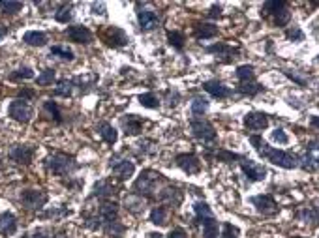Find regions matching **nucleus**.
<instances>
[{
  "mask_svg": "<svg viewBox=\"0 0 319 238\" xmlns=\"http://www.w3.org/2000/svg\"><path fill=\"white\" fill-rule=\"evenodd\" d=\"M250 143H252L253 148L259 152V156H263L267 161H271L274 165L282 167V169H295V167H299V156L274 148V146H271L267 141H263L261 135H252V137H250Z\"/></svg>",
  "mask_w": 319,
  "mask_h": 238,
  "instance_id": "f257e3e1",
  "label": "nucleus"
},
{
  "mask_svg": "<svg viewBox=\"0 0 319 238\" xmlns=\"http://www.w3.org/2000/svg\"><path fill=\"white\" fill-rule=\"evenodd\" d=\"M45 167L53 172V174H59V176H70L72 172H75V169H77L79 165H77V161H75L73 156L64 154V152H57L45 159Z\"/></svg>",
  "mask_w": 319,
  "mask_h": 238,
  "instance_id": "f03ea898",
  "label": "nucleus"
},
{
  "mask_svg": "<svg viewBox=\"0 0 319 238\" xmlns=\"http://www.w3.org/2000/svg\"><path fill=\"white\" fill-rule=\"evenodd\" d=\"M193 210H195V216H197V221L203 223V236L205 238H218V221L212 216L210 212V206L199 201L193 205Z\"/></svg>",
  "mask_w": 319,
  "mask_h": 238,
  "instance_id": "7ed1b4c3",
  "label": "nucleus"
},
{
  "mask_svg": "<svg viewBox=\"0 0 319 238\" xmlns=\"http://www.w3.org/2000/svg\"><path fill=\"white\" fill-rule=\"evenodd\" d=\"M162 174H160L158 171H152V169H146V171H143L139 174V178L135 180V184H133V192H135V195H146V197H150V195H154V192H156V188H158V184L162 182Z\"/></svg>",
  "mask_w": 319,
  "mask_h": 238,
  "instance_id": "20e7f679",
  "label": "nucleus"
},
{
  "mask_svg": "<svg viewBox=\"0 0 319 238\" xmlns=\"http://www.w3.org/2000/svg\"><path fill=\"white\" fill-rule=\"evenodd\" d=\"M10 116L14 120H17V122H23V124H27V122H30L34 116V109L30 105H28L25 99H14L12 103H10Z\"/></svg>",
  "mask_w": 319,
  "mask_h": 238,
  "instance_id": "39448f33",
  "label": "nucleus"
},
{
  "mask_svg": "<svg viewBox=\"0 0 319 238\" xmlns=\"http://www.w3.org/2000/svg\"><path fill=\"white\" fill-rule=\"evenodd\" d=\"M240 169L244 172V176L252 182H261L267 178V169L261 163L248 158H240Z\"/></svg>",
  "mask_w": 319,
  "mask_h": 238,
  "instance_id": "423d86ee",
  "label": "nucleus"
},
{
  "mask_svg": "<svg viewBox=\"0 0 319 238\" xmlns=\"http://www.w3.org/2000/svg\"><path fill=\"white\" fill-rule=\"evenodd\" d=\"M190 128H192V133L195 139L203 141V143H210V141H216V132L210 122L206 120H199L195 118L190 122Z\"/></svg>",
  "mask_w": 319,
  "mask_h": 238,
  "instance_id": "0eeeda50",
  "label": "nucleus"
},
{
  "mask_svg": "<svg viewBox=\"0 0 319 238\" xmlns=\"http://www.w3.org/2000/svg\"><path fill=\"white\" fill-rule=\"evenodd\" d=\"M21 203L27 206L28 210H40L47 203V193L41 190H27L21 195Z\"/></svg>",
  "mask_w": 319,
  "mask_h": 238,
  "instance_id": "6e6552de",
  "label": "nucleus"
},
{
  "mask_svg": "<svg viewBox=\"0 0 319 238\" xmlns=\"http://www.w3.org/2000/svg\"><path fill=\"white\" fill-rule=\"evenodd\" d=\"M252 205L263 216H274L280 212V206L276 205L274 197H271V195H255V197H252Z\"/></svg>",
  "mask_w": 319,
  "mask_h": 238,
  "instance_id": "1a4fd4ad",
  "label": "nucleus"
},
{
  "mask_svg": "<svg viewBox=\"0 0 319 238\" xmlns=\"http://www.w3.org/2000/svg\"><path fill=\"white\" fill-rule=\"evenodd\" d=\"M101 38H103V41H105L107 45H111V47H122L130 41L126 32L119 27H107L105 30H103V34H101Z\"/></svg>",
  "mask_w": 319,
  "mask_h": 238,
  "instance_id": "9d476101",
  "label": "nucleus"
},
{
  "mask_svg": "<svg viewBox=\"0 0 319 238\" xmlns=\"http://www.w3.org/2000/svg\"><path fill=\"white\" fill-rule=\"evenodd\" d=\"M137 23L143 32H150L160 25V15L154 10H141L137 12Z\"/></svg>",
  "mask_w": 319,
  "mask_h": 238,
  "instance_id": "9b49d317",
  "label": "nucleus"
},
{
  "mask_svg": "<svg viewBox=\"0 0 319 238\" xmlns=\"http://www.w3.org/2000/svg\"><path fill=\"white\" fill-rule=\"evenodd\" d=\"M10 158L17 161V163H23V165H28L34 158V146L30 145H14L12 150H10Z\"/></svg>",
  "mask_w": 319,
  "mask_h": 238,
  "instance_id": "f8f14e48",
  "label": "nucleus"
},
{
  "mask_svg": "<svg viewBox=\"0 0 319 238\" xmlns=\"http://www.w3.org/2000/svg\"><path fill=\"white\" fill-rule=\"evenodd\" d=\"M177 165L188 174H195L201 171V161L195 154H179L177 156Z\"/></svg>",
  "mask_w": 319,
  "mask_h": 238,
  "instance_id": "ddd939ff",
  "label": "nucleus"
},
{
  "mask_svg": "<svg viewBox=\"0 0 319 238\" xmlns=\"http://www.w3.org/2000/svg\"><path fill=\"white\" fill-rule=\"evenodd\" d=\"M244 126L248 130H252V132H261V130H265L269 126V116H267L265 112H248L246 116H244Z\"/></svg>",
  "mask_w": 319,
  "mask_h": 238,
  "instance_id": "4468645a",
  "label": "nucleus"
},
{
  "mask_svg": "<svg viewBox=\"0 0 319 238\" xmlns=\"http://www.w3.org/2000/svg\"><path fill=\"white\" fill-rule=\"evenodd\" d=\"M299 165H302L304 171H310L313 172L317 169V141H312L310 146H308V150L302 158H299Z\"/></svg>",
  "mask_w": 319,
  "mask_h": 238,
  "instance_id": "2eb2a0df",
  "label": "nucleus"
},
{
  "mask_svg": "<svg viewBox=\"0 0 319 238\" xmlns=\"http://www.w3.org/2000/svg\"><path fill=\"white\" fill-rule=\"evenodd\" d=\"M66 36L75 43H90L92 41V32L83 25H75V27L66 28Z\"/></svg>",
  "mask_w": 319,
  "mask_h": 238,
  "instance_id": "dca6fc26",
  "label": "nucleus"
},
{
  "mask_svg": "<svg viewBox=\"0 0 319 238\" xmlns=\"http://www.w3.org/2000/svg\"><path fill=\"white\" fill-rule=\"evenodd\" d=\"M203 88H205L210 96H214V98H218V99H224V98H229V96H231V88H227L224 83H220V81H216V79L206 81L205 85H203Z\"/></svg>",
  "mask_w": 319,
  "mask_h": 238,
  "instance_id": "f3484780",
  "label": "nucleus"
},
{
  "mask_svg": "<svg viewBox=\"0 0 319 238\" xmlns=\"http://www.w3.org/2000/svg\"><path fill=\"white\" fill-rule=\"evenodd\" d=\"M17 231V219L12 212H4L0 214V234L4 236H12Z\"/></svg>",
  "mask_w": 319,
  "mask_h": 238,
  "instance_id": "a211bd4d",
  "label": "nucleus"
},
{
  "mask_svg": "<svg viewBox=\"0 0 319 238\" xmlns=\"http://www.w3.org/2000/svg\"><path fill=\"white\" fill-rule=\"evenodd\" d=\"M111 165H113L115 176H119L120 180L130 178L135 172V163L130 161V159H122V161H117V163H111Z\"/></svg>",
  "mask_w": 319,
  "mask_h": 238,
  "instance_id": "6ab92c4d",
  "label": "nucleus"
},
{
  "mask_svg": "<svg viewBox=\"0 0 319 238\" xmlns=\"http://www.w3.org/2000/svg\"><path fill=\"white\" fill-rule=\"evenodd\" d=\"M193 34L197 40H208V38H216L218 36V27H214L210 23H197L193 27Z\"/></svg>",
  "mask_w": 319,
  "mask_h": 238,
  "instance_id": "aec40b11",
  "label": "nucleus"
},
{
  "mask_svg": "<svg viewBox=\"0 0 319 238\" xmlns=\"http://www.w3.org/2000/svg\"><path fill=\"white\" fill-rule=\"evenodd\" d=\"M206 53H214L218 56H224V58L231 60L235 58V54H239V49L231 45H226V43H216V45L206 47Z\"/></svg>",
  "mask_w": 319,
  "mask_h": 238,
  "instance_id": "412c9836",
  "label": "nucleus"
},
{
  "mask_svg": "<svg viewBox=\"0 0 319 238\" xmlns=\"http://www.w3.org/2000/svg\"><path fill=\"white\" fill-rule=\"evenodd\" d=\"M122 126H124L126 135H137L141 132V128H143V120L137 118L135 114H128V116L122 118Z\"/></svg>",
  "mask_w": 319,
  "mask_h": 238,
  "instance_id": "4be33fe9",
  "label": "nucleus"
},
{
  "mask_svg": "<svg viewBox=\"0 0 319 238\" xmlns=\"http://www.w3.org/2000/svg\"><path fill=\"white\" fill-rule=\"evenodd\" d=\"M98 216H100L101 221H105V223L115 221L117 216H119V205H117V203H103V205L100 206Z\"/></svg>",
  "mask_w": 319,
  "mask_h": 238,
  "instance_id": "5701e85b",
  "label": "nucleus"
},
{
  "mask_svg": "<svg viewBox=\"0 0 319 238\" xmlns=\"http://www.w3.org/2000/svg\"><path fill=\"white\" fill-rule=\"evenodd\" d=\"M98 133L101 135V139L105 141L107 145H115L117 139H119V133L115 130L109 122H100V126H98Z\"/></svg>",
  "mask_w": 319,
  "mask_h": 238,
  "instance_id": "b1692460",
  "label": "nucleus"
},
{
  "mask_svg": "<svg viewBox=\"0 0 319 238\" xmlns=\"http://www.w3.org/2000/svg\"><path fill=\"white\" fill-rule=\"evenodd\" d=\"M23 41L32 47H43L47 43V36L43 32H38V30H30L23 36Z\"/></svg>",
  "mask_w": 319,
  "mask_h": 238,
  "instance_id": "393cba45",
  "label": "nucleus"
},
{
  "mask_svg": "<svg viewBox=\"0 0 319 238\" xmlns=\"http://www.w3.org/2000/svg\"><path fill=\"white\" fill-rule=\"evenodd\" d=\"M239 90L242 94H246V96H257L261 90H265L263 86L257 83V81H244V83H239Z\"/></svg>",
  "mask_w": 319,
  "mask_h": 238,
  "instance_id": "a878e982",
  "label": "nucleus"
},
{
  "mask_svg": "<svg viewBox=\"0 0 319 238\" xmlns=\"http://www.w3.org/2000/svg\"><path fill=\"white\" fill-rule=\"evenodd\" d=\"M113 190L115 186L109 182V180H100L98 184L94 186V197H109V195H113Z\"/></svg>",
  "mask_w": 319,
  "mask_h": 238,
  "instance_id": "bb28decb",
  "label": "nucleus"
},
{
  "mask_svg": "<svg viewBox=\"0 0 319 238\" xmlns=\"http://www.w3.org/2000/svg\"><path fill=\"white\" fill-rule=\"evenodd\" d=\"M124 231H126V227L120 223L119 219L105 223V236H109V238H120L122 234H124Z\"/></svg>",
  "mask_w": 319,
  "mask_h": 238,
  "instance_id": "cd10ccee",
  "label": "nucleus"
},
{
  "mask_svg": "<svg viewBox=\"0 0 319 238\" xmlns=\"http://www.w3.org/2000/svg\"><path fill=\"white\" fill-rule=\"evenodd\" d=\"M43 111L49 114V118H53L57 124H60L62 122V112H60L59 105L55 103V101H51V99H45L43 101Z\"/></svg>",
  "mask_w": 319,
  "mask_h": 238,
  "instance_id": "c85d7f7f",
  "label": "nucleus"
},
{
  "mask_svg": "<svg viewBox=\"0 0 319 238\" xmlns=\"http://www.w3.org/2000/svg\"><path fill=\"white\" fill-rule=\"evenodd\" d=\"M237 77H239V83H244V81H253L255 79V68L252 64H244V66L237 68Z\"/></svg>",
  "mask_w": 319,
  "mask_h": 238,
  "instance_id": "c756f323",
  "label": "nucleus"
},
{
  "mask_svg": "<svg viewBox=\"0 0 319 238\" xmlns=\"http://www.w3.org/2000/svg\"><path fill=\"white\" fill-rule=\"evenodd\" d=\"M160 197L164 199V201H169L173 206H177L182 201V193L177 190V188H166L164 192H162V195Z\"/></svg>",
  "mask_w": 319,
  "mask_h": 238,
  "instance_id": "7c9ffc66",
  "label": "nucleus"
},
{
  "mask_svg": "<svg viewBox=\"0 0 319 238\" xmlns=\"http://www.w3.org/2000/svg\"><path fill=\"white\" fill-rule=\"evenodd\" d=\"M73 81H68V79H62L59 81V85H57V88H55V94L57 96H62V98H68V96H72L73 92Z\"/></svg>",
  "mask_w": 319,
  "mask_h": 238,
  "instance_id": "2f4dec72",
  "label": "nucleus"
},
{
  "mask_svg": "<svg viewBox=\"0 0 319 238\" xmlns=\"http://www.w3.org/2000/svg\"><path fill=\"white\" fill-rule=\"evenodd\" d=\"M167 40H169V45L175 47L177 51H182V49H184V34L182 32L171 30V32H167Z\"/></svg>",
  "mask_w": 319,
  "mask_h": 238,
  "instance_id": "473e14b6",
  "label": "nucleus"
},
{
  "mask_svg": "<svg viewBox=\"0 0 319 238\" xmlns=\"http://www.w3.org/2000/svg\"><path fill=\"white\" fill-rule=\"evenodd\" d=\"M150 221H152L154 225H166L167 223L166 206H156V208L150 212Z\"/></svg>",
  "mask_w": 319,
  "mask_h": 238,
  "instance_id": "72a5a7b5",
  "label": "nucleus"
},
{
  "mask_svg": "<svg viewBox=\"0 0 319 238\" xmlns=\"http://www.w3.org/2000/svg\"><path fill=\"white\" fill-rule=\"evenodd\" d=\"M282 8H287V2H284V0H269L263 6V15H274Z\"/></svg>",
  "mask_w": 319,
  "mask_h": 238,
  "instance_id": "f704fd0d",
  "label": "nucleus"
},
{
  "mask_svg": "<svg viewBox=\"0 0 319 238\" xmlns=\"http://www.w3.org/2000/svg\"><path fill=\"white\" fill-rule=\"evenodd\" d=\"M206 111H208V99L197 96V98L192 101V112L195 116H201V114H205Z\"/></svg>",
  "mask_w": 319,
  "mask_h": 238,
  "instance_id": "c9c22d12",
  "label": "nucleus"
},
{
  "mask_svg": "<svg viewBox=\"0 0 319 238\" xmlns=\"http://www.w3.org/2000/svg\"><path fill=\"white\" fill-rule=\"evenodd\" d=\"M126 208L130 212H133V214H137V212H141L145 206H143V199L139 197V195H128L126 197Z\"/></svg>",
  "mask_w": 319,
  "mask_h": 238,
  "instance_id": "e433bc0d",
  "label": "nucleus"
},
{
  "mask_svg": "<svg viewBox=\"0 0 319 238\" xmlns=\"http://www.w3.org/2000/svg\"><path fill=\"white\" fill-rule=\"evenodd\" d=\"M139 103H141L143 107H146V109H158V107H160L158 98H156V96H154L152 92L141 94V96H139Z\"/></svg>",
  "mask_w": 319,
  "mask_h": 238,
  "instance_id": "4c0bfd02",
  "label": "nucleus"
},
{
  "mask_svg": "<svg viewBox=\"0 0 319 238\" xmlns=\"http://www.w3.org/2000/svg\"><path fill=\"white\" fill-rule=\"evenodd\" d=\"M0 8L4 14H17L23 10V2H12V0H0Z\"/></svg>",
  "mask_w": 319,
  "mask_h": 238,
  "instance_id": "58836bf2",
  "label": "nucleus"
},
{
  "mask_svg": "<svg viewBox=\"0 0 319 238\" xmlns=\"http://www.w3.org/2000/svg\"><path fill=\"white\" fill-rule=\"evenodd\" d=\"M289 19H291V14H289L287 8H282L280 12L274 14V25L276 27H286L287 23H289Z\"/></svg>",
  "mask_w": 319,
  "mask_h": 238,
  "instance_id": "ea45409f",
  "label": "nucleus"
},
{
  "mask_svg": "<svg viewBox=\"0 0 319 238\" xmlns=\"http://www.w3.org/2000/svg\"><path fill=\"white\" fill-rule=\"evenodd\" d=\"M51 54L60 56V58H64V60H73V51L70 49V47H64V45L51 47Z\"/></svg>",
  "mask_w": 319,
  "mask_h": 238,
  "instance_id": "a19ab883",
  "label": "nucleus"
},
{
  "mask_svg": "<svg viewBox=\"0 0 319 238\" xmlns=\"http://www.w3.org/2000/svg\"><path fill=\"white\" fill-rule=\"evenodd\" d=\"M72 17H73V14H72V6H60V10L55 14V19L59 21V23H70L72 21Z\"/></svg>",
  "mask_w": 319,
  "mask_h": 238,
  "instance_id": "79ce46f5",
  "label": "nucleus"
},
{
  "mask_svg": "<svg viewBox=\"0 0 319 238\" xmlns=\"http://www.w3.org/2000/svg\"><path fill=\"white\" fill-rule=\"evenodd\" d=\"M101 223H103V221H101V218L98 216V212L92 214V216H85V227L90 229V231H98L101 227Z\"/></svg>",
  "mask_w": 319,
  "mask_h": 238,
  "instance_id": "37998d69",
  "label": "nucleus"
},
{
  "mask_svg": "<svg viewBox=\"0 0 319 238\" xmlns=\"http://www.w3.org/2000/svg\"><path fill=\"white\" fill-rule=\"evenodd\" d=\"M62 216H70V210H68V208H51V210L43 212L40 218H43V219H47V218L57 219V218H62Z\"/></svg>",
  "mask_w": 319,
  "mask_h": 238,
  "instance_id": "c03bdc74",
  "label": "nucleus"
},
{
  "mask_svg": "<svg viewBox=\"0 0 319 238\" xmlns=\"http://www.w3.org/2000/svg\"><path fill=\"white\" fill-rule=\"evenodd\" d=\"M53 81H55V72H53V70H43V72L38 75V85H40V86L53 85Z\"/></svg>",
  "mask_w": 319,
  "mask_h": 238,
  "instance_id": "a18cd8bd",
  "label": "nucleus"
},
{
  "mask_svg": "<svg viewBox=\"0 0 319 238\" xmlns=\"http://www.w3.org/2000/svg\"><path fill=\"white\" fill-rule=\"evenodd\" d=\"M14 81H21V79H32L34 77V72L30 70V68H21V70H17V72H14L12 75H10Z\"/></svg>",
  "mask_w": 319,
  "mask_h": 238,
  "instance_id": "49530a36",
  "label": "nucleus"
},
{
  "mask_svg": "<svg viewBox=\"0 0 319 238\" xmlns=\"http://www.w3.org/2000/svg\"><path fill=\"white\" fill-rule=\"evenodd\" d=\"M240 158H242V156L227 152V150H218V152H216V159H218V161H226V163H229V161H233V159H240Z\"/></svg>",
  "mask_w": 319,
  "mask_h": 238,
  "instance_id": "de8ad7c7",
  "label": "nucleus"
},
{
  "mask_svg": "<svg viewBox=\"0 0 319 238\" xmlns=\"http://www.w3.org/2000/svg\"><path fill=\"white\" fill-rule=\"evenodd\" d=\"M222 238H239V229H237V227H233L231 223H224Z\"/></svg>",
  "mask_w": 319,
  "mask_h": 238,
  "instance_id": "09e8293b",
  "label": "nucleus"
},
{
  "mask_svg": "<svg viewBox=\"0 0 319 238\" xmlns=\"http://www.w3.org/2000/svg\"><path fill=\"white\" fill-rule=\"evenodd\" d=\"M286 36L289 38V40H293V41H302V40H304V34H302V30H300L299 27L289 28V30L286 32Z\"/></svg>",
  "mask_w": 319,
  "mask_h": 238,
  "instance_id": "8fccbe9b",
  "label": "nucleus"
},
{
  "mask_svg": "<svg viewBox=\"0 0 319 238\" xmlns=\"http://www.w3.org/2000/svg\"><path fill=\"white\" fill-rule=\"evenodd\" d=\"M300 218L304 219L306 223H308V221H310V223H315V221H317V212H315V208H306L304 212H302V214H300Z\"/></svg>",
  "mask_w": 319,
  "mask_h": 238,
  "instance_id": "3c124183",
  "label": "nucleus"
},
{
  "mask_svg": "<svg viewBox=\"0 0 319 238\" xmlns=\"http://www.w3.org/2000/svg\"><path fill=\"white\" fill-rule=\"evenodd\" d=\"M273 139L278 141L280 145H287V143H289V137H287L286 132H284L282 128H276V130H274V132H273Z\"/></svg>",
  "mask_w": 319,
  "mask_h": 238,
  "instance_id": "603ef678",
  "label": "nucleus"
},
{
  "mask_svg": "<svg viewBox=\"0 0 319 238\" xmlns=\"http://www.w3.org/2000/svg\"><path fill=\"white\" fill-rule=\"evenodd\" d=\"M284 73H286L289 79H293L295 83H299V85H306V79H302V77H299L295 72H289V70H284Z\"/></svg>",
  "mask_w": 319,
  "mask_h": 238,
  "instance_id": "864d4df0",
  "label": "nucleus"
},
{
  "mask_svg": "<svg viewBox=\"0 0 319 238\" xmlns=\"http://www.w3.org/2000/svg\"><path fill=\"white\" fill-rule=\"evenodd\" d=\"M220 15H222V6L210 8V12H208V17H210V19H218Z\"/></svg>",
  "mask_w": 319,
  "mask_h": 238,
  "instance_id": "5fc2aeb1",
  "label": "nucleus"
},
{
  "mask_svg": "<svg viewBox=\"0 0 319 238\" xmlns=\"http://www.w3.org/2000/svg\"><path fill=\"white\" fill-rule=\"evenodd\" d=\"M167 238H188V234L182 229H173V231L169 232V236Z\"/></svg>",
  "mask_w": 319,
  "mask_h": 238,
  "instance_id": "6e6d98bb",
  "label": "nucleus"
},
{
  "mask_svg": "<svg viewBox=\"0 0 319 238\" xmlns=\"http://www.w3.org/2000/svg\"><path fill=\"white\" fill-rule=\"evenodd\" d=\"M92 10H94V14L103 15V14H105V12H103V10H105V4H103V2H100V4H96V2H94V4H92Z\"/></svg>",
  "mask_w": 319,
  "mask_h": 238,
  "instance_id": "4d7b16f0",
  "label": "nucleus"
},
{
  "mask_svg": "<svg viewBox=\"0 0 319 238\" xmlns=\"http://www.w3.org/2000/svg\"><path fill=\"white\" fill-rule=\"evenodd\" d=\"M32 96H34L32 90H23V92L19 94V99H25V101H27V98H32Z\"/></svg>",
  "mask_w": 319,
  "mask_h": 238,
  "instance_id": "13d9d810",
  "label": "nucleus"
},
{
  "mask_svg": "<svg viewBox=\"0 0 319 238\" xmlns=\"http://www.w3.org/2000/svg\"><path fill=\"white\" fill-rule=\"evenodd\" d=\"M6 34H8V28L4 27V25H0V40H2V38H4Z\"/></svg>",
  "mask_w": 319,
  "mask_h": 238,
  "instance_id": "bf43d9fd",
  "label": "nucleus"
},
{
  "mask_svg": "<svg viewBox=\"0 0 319 238\" xmlns=\"http://www.w3.org/2000/svg\"><path fill=\"white\" fill-rule=\"evenodd\" d=\"M148 236H150V238H164L162 234H160V232H152V234H148Z\"/></svg>",
  "mask_w": 319,
  "mask_h": 238,
  "instance_id": "052dcab7",
  "label": "nucleus"
},
{
  "mask_svg": "<svg viewBox=\"0 0 319 238\" xmlns=\"http://www.w3.org/2000/svg\"><path fill=\"white\" fill-rule=\"evenodd\" d=\"M312 126L317 128V118H315V116H312Z\"/></svg>",
  "mask_w": 319,
  "mask_h": 238,
  "instance_id": "680f3d73",
  "label": "nucleus"
}]
</instances>
